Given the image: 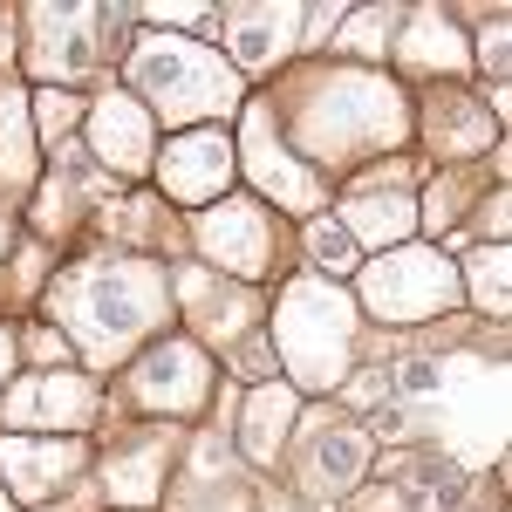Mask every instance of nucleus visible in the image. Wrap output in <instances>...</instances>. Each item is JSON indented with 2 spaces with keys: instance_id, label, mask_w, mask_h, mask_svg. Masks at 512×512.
I'll list each match as a JSON object with an SVG mask.
<instances>
[{
  "instance_id": "obj_12",
  "label": "nucleus",
  "mask_w": 512,
  "mask_h": 512,
  "mask_svg": "<svg viewBox=\"0 0 512 512\" xmlns=\"http://www.w3.org/2000/svg\"><path fill=\"white\" fill-rule=\"evenodd\" d=\"M376 465V451H369V431H349V424H328L321 417V431L308 437V451H301V485L315 492V499H342L355 492L362 478Z\"/></svg>"
},
{
  "instance_id": "obj_11",
  "label": "nucleus",
  "mask_w": 512,
  "mask_h": 512,
  "mask_svg": "<svg viewBox=\"0 0 512 512\" xmlns=\"http://www.w3.org/2000/svg\"><path fill=\"white\" fill-rule=\"evenodd\" d=\"M89 151L110 164V171H144V164H158V151H151V110H144L137 96H123V89H103V96L89 103Z\"/></svg>"
},
{
  "instance_id": "obj_15",
  "label": "nucleus",
  "mask_w": 512,
  "mask_h": 512,
  "mask_svg": "<svg viewBox=\"0 0 512 512\" xmlns=\"http://www.w3.org/2000/svg\"><path fill=\"white\" fill-rule=\"evenodd\" d=\"M417 226V205H410V192L403 185H355L349 198H342V233L349 239H369V246H403V233Z\"/></svg>"
},
{
  "instance_id": "obj_13",
  "label": "nucleus",
  "mask_w": 512,
  "mask_h": 512,
  "mask_svg": "<svg viewBox=\"0 0 512 512\" xmlns=\"http://www.w3.org/2000/svg\"><path fill=\"white\" fill-rule=\"evenodd\" d=\"M246 171H253L280 205H294V212H315V205H321V178L308 171V164H294L287 151H280L267 103H246Z\"/></svg>"
},
{
  "instance_id": "obj_29",
  "label": "nucleus",
  "mask_w": 512,
  "mask_h": 512,
  "mask_svg": "<svg viewBox=\"0 0 512 512\" xmlns=\"http://www.w3.org/2000/svg\"><path fill=\"white\" fill-rule=\"evenodd\" d=\"M267 512H287V506H267Z\"/></svg>"
},
{
  "instance_id": "obj_2",
  "label": "nucleus",
  "mask_w": 512,
  "mask_h": 512,
  "mask_svg": "<svg viewBox=\"0 0 512 512\" xmlns=\"http://www.w3.org/2000/svg\"><path fill=\"white\" fill-rule=\"evenodd\" d=\"M294 130L328 164L355 158V151H390V144H403V96H396V82L369 76V69H342L301 96Z\"/></svg>"
},
{
  "instance_id": "obj_8",
  "label": "nucleus",
  "mask_w": 512,
  "mask_h": 512,
  "mask_svg": "<svg viewBox=\"0 0 512 512\" xmlns=\"http://www.w3.org/2000/svg\"><path fill=\"white\" fill-rule=\"evenodd\" d=\"M198 246L226 274H267V260H274V219L253 198H219L198 219Z\"/></svg>"
},
{
  "instance_id": "obj_24",
  "label": "nucleus",
  "mask_w": 512,
  "mask_h": 512,
  "mask_svg": "<svg viewBox=\"0 0 512 512\" xmlns=\"http://www.w3.org/2000/svg\"><path fill=\"white\" fill-rule=\"evenodd\" d=\"M41 137H48V130H69V123H76V96H62V89H41Z\"/></svg>"
},
{
  "instance_id": "obj_27",
  "label": "nucleus",
  "mask_w": 512,
  "mask_h": 512,
  "mask_svg": "<svg viewBox=\"0 0 512 512\" xmlns=\"http://www.w3.org/2000/svg\"><path fill=\"white\" fill-rule=\"evenodd\" d=\"M14 362H21V355H14V335H7V328H0V383H7V376H14Z\"/></svg>"
},
{
  "instance_id": "obj_9",
  "label": "nucleus",
  "mask_w": 512,
  "mask_h": 512,
  "mask_svg": "<svg viewBox=\"0 0 512 512\" xmlns=\"http://www.w3.org/2000/svg\"><path fill=\"white\" fill-rule=\"evenodd\" d=\"M226 178H233V144H226V130H185V137H171L158 158V185L171 205H205L212 192H226Z\"/></svg>"
},
{
  "instance_id": "obj_4",
  "label": "nucleus",
  "mask_w": 512,
  "mask_h": 512,
  "mask_svg": "<svg viewBox=\"0 0 512 512\" xmlns=\"http://www.w3.org/2000/svg\"><path fill=\"white\" fill-rule=\"evenodd\" d=\"M130 82L158 103V117H219V110L239 103L233 69L212 62L192 41H171V35L144 41V48L130 55Z\"/></svg>"
},
{
  "instance_id": "obj_16",
  "label": "nucleus",
  "mask_w": 512,
  "mask_h": 512,
  "mask_svg": "<svg viewBox=\"0 0 512 512\" xmlns=\"http://www.w3.org/2000/svg\"><path fill=\"white\" fill-rule=\"evenodd\" d=\"M287 424H294V390L287 383H267V390L246 396V410H239V451H246V465H274L280 444H287Z\"/></svg>"
},
{
  "instance_id": "obj_19",
  "label": "nucleus",
  "mask_w": 512,
  "mask_h": 512,
  "mask_svg": "<svg viewBox=\"0 0 512 512\" xmlns=\"http://www.w3.org/2000/svg\"><path fill=\"white\" fill-rule=\"evenodd\" d=\"M403 62L410 69H437V76H458L465 69V41L451 35L444 14H417V28H403Z\"/></svg>"
},
{
  "instance_id": "obj_20",
  "label": "nucleus",
  "mask_w": 512,
  "mask_h": 512,
  "mask_svg": "<svg viewBox=\"0 0 512 512\" xmlns=\"http://www.w3.org/2000/svg\"><path fill=\"white\" fill-rule=\"evenodd\" d=\"M465 294H472L478 315L506 321V246H478L465 260Z\"/></svg>"
},
{
  "instance_id": "obj_3",
  "label": "nucleus",
  "mask_w": 512,
  "mask_h": 512,
  "mask_svg": "<svg viewBox=\"0 0 512 512\" xmlns=\"http://www.w3.org/2000/svg\"><path fill=\"white\" fill-rule=\"evenodd\" d=\"M274 355L294 369L301 390H335L355 362V301L321 274L294 280L274 315Z\"/></svg>"
},
{
  "instance_id": "obj_17",
  "label": "nucleus",
  "mask_w": 512,
  "mask_h": 512,
  "mask_svg": "<svg viewBox=\"0 0 512 512\" xmlns=\"http://www.w3.org/2000/svg\"><path fill=\"white\" fill-rule=\"evenodd\" d=\"M226 35H233V55L246 69H267L294 48V7H233Z\"/></svg>"
},
{
  "instance_id": "obj_5",
  "label": "nucleus",
  "mask_w": 512,
  "mask_h": 512,
  "mask_svg": "<svg viewBox=\"0 0 512 512\" xmlns=\"http://www.w3.org/2000/svg\"><path fill=\"white\" fill-rule=\"evenodd\" d=\"M362 308L390 328L431 321L444 308H458V267L437 246H390L362 267Z\"/></svg>"
},
{
  "instance_id": "obj_25",
  "label": "nucleus",
  "mask_w": 512,
  "mask_h": 512,
  "mask_svg": "<svg viewBox=\"0 0 512 512\" xmlns=\"http://www.w3.org/2000/svg\"><path fill=\"white\" fill-rule=\"evenodd\" d=\"M349 21H355V48H383V28H390V21H396V14H390V7H383V14H349Z\"/></svg>"
},
{
  "instance_id": "obj_6",
  "label": "nucleus",
  "mask_w": 512,
  "mask_h": 512,
  "mask_svg": "<svg viewBox=\"0 0 512 512\" xmlns=\"http://www.w3.org/2000/svg\"><path fill=\"white\" fill-rule=\"evenodd\" d=\"M130 396L151 417H198L205 396H212V355L198 349V342H158V349L137 355Z\"/></svg>"
},
{
  "instance_id": "obj_22",
  "label": "nucleus",
  "mask_w": 512,
  "mask_h": 512,
  "mask_svg": "<svg viewBox=\"0 0 512 512\" xmlns=\"http://www.w3.org/2000/svg\"><path fill=\"white\" fill-rule=\"evenodd\" d=\"M308 253H315V267H328V274H349L355 267V239L342 233L335 212H315L308 219Z\"/></svg>"
},
{
  "instance_id": "obj_28",
  "label": "nucleus",
  "mask_w": 512,
  "mask_h": 512,
  "mask_svg": "<svg viewBox=\"0 0 512 512\" xmlns=\"http://www.w3.org/2000/svg\"><path fill=\"white\" fill-rule=\"evenodd\" d=\"M0 512H7V485H0Z\"/></svg>"
},
{
  "instance_id": "obj_26",
  "label": "nucleus",
  "mask_w": 512,
  "mask_h": 512,
  "mask_svg": "<svg viewBox=\"0 0 512 512\" xmlns=\"http://www.w3.org/2000/svg\"><path fill=\"white\" fill-rule=\"evenodd\" d=\"M28 349H35V362H48V369H62V362H69V342H62V335H48V328L28 335Z\"/></svg>"
},
{
  "instance_id": "obj_21",
  "label": "nucleus",
  "mask_w": 512,
  "mask_h": 512,
  "mask_svg": "<svg viewBox=\"0 0 512 512\" xmlns=\"http://www.w3.org/2000/svg\"><path fill=\"white\" fill-rule=\"evenodd\" d=\"M28 103H21V89H7L0 82V178H28V164H35V151H28Z\"/></svg>"
},
{
  "instance_id": "obj_1",
  "label": "nucleus",
  "mask_w": 512,
  "mask_h": 512,
  "mask_svg": "<svg viewBox=\"0 0 512 512\" xmlns=\"http://www.w3.org/2000/svg\"><path fill=\"white\" fill-rule=\"evenodd\" d=\"M48 301H55L62 328L89 349V362H117L151 321H164V267H151V260H89Z\"/></svg>"
},
{
  "instance_id": "obj_14",
  "label": "nucleus",
  "mask_w": 512,
  "mask_h": 512,
  "mask_svg": "<svg viewBox=\"0 0 512 512\" xmlns=\"http://www.w3.org/2000/svg\"><path fill=\"white\" fill-rule=\"evenodd\" d=\"M82 472V444L69 437H7L0 444V485L21 499H48Z\"/></svg>"
},
{
  "instance_id": "obj_23",
  "label": "nucleus",
  "mask_w": 512,
  "mask_h": 512,
  "mask_svg": "<svg viewBox=\"0 0 512 512\" xmlns=\"http://www.w3.org/2000/svg\"><path fill=\"white\" fill-rule=\"evenodd\" d=\"M239 376H246L253 390H267V383L280 376V355H274V342H267V335H253V342L239 349Z\"/></svg>"
},
{
  "instance_id": "obj_18",
  "label": "nucleus",
  "mask_w": 512,
  "mask_h": 512,
  "mask_svg": "<svg viewBox=\"0 0 512 512\" xmlns=\"http://www.w3.org/2000/svg\"><path fill=\"white\" fill-rule=\"evenodd\" d=\"M158 485H164V444H130L117 465H103V492L123 499V506L158 499Z\"/></svg>"
},
{
  "instance_id": "obj_10",
  "label": "nucleus",
  "mask_w": 512,
  "mask_h": 512,
  "mask_svg": "<svg viewBox=\"0 0 512 512\" xmlns=\"http://www.w3.org/2000/svg\"><path fill=\"white\" fill-rule=\"evenodd\" d=\"M96 403H103V390L89 383V376H28V383H14L7 390V424L14 431H76V424H89L96 417Z\"/></svg>"
},
{
  "instance_id": "obj_7",
  "label": "nucleus",
  "mask_w": 512,
  "mask_h": 512,
  "mask_svg": "<svg viewBox=\"0 0 512 512\" xmlns=\"http://www.w3.org/2000/svg\"><path fill=\"white\" fill-rule=\"evenodd\" d=\"M28 69L41 82H89L96 62H103V35H96V7H35L28 14Z\"/></svg>"
}]
</instances>
